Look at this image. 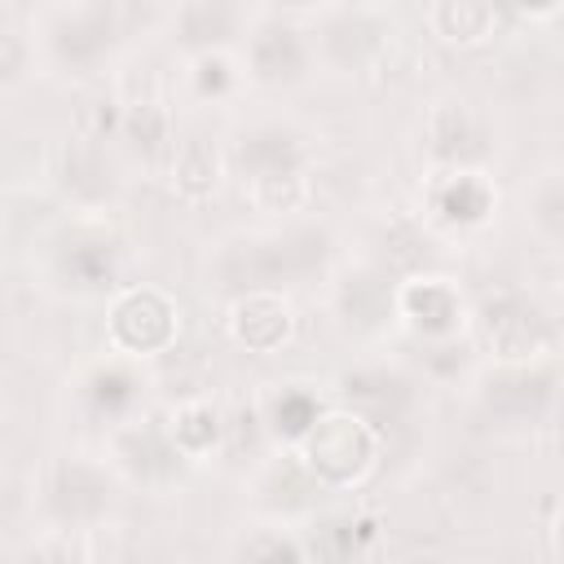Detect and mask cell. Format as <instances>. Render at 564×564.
<instances>
[{
  "label": "cell",
  "mask_w": 564,
  "mask_h": 564,
  "mask_svg": "<svg viewBox=\"0 0 564 564\" xmlns=\"http://www.w3.org/2000/svg\"><path fill=\"white\" fill-rule=\"evenodd\" d=\"M436 150H441V154H458V159H467V154H480L485 145H480V132L467 123V115L445 110L441 123H436Z\"/></svg>",
  "instance_id": "2e32d148"
},
{
  "label": "cell",
  "mask_w": 564,
  "mask_h": 564,
  "mask_svg": "<svg viewBox=\"0 0 564 564\" xmlns=\"http://www.w3.org/2000/svg\"><path fill=\"white\" fill-rule=\"evenodd\" d=\"M66 269H70L79 282L97 286V282H110V273H115V256H110L106 242H75V247L66 251Z\"/></svg>",
  "instance_id": "9a60e30c"
},
{
  "label": "cell",
  "mask_w": 564,
  "mask_h": 564,
  "mask_svg": "<svg viewBox=\"0 0 564 564\" xmlns=\"http://www.w3.org/2000/svg\"><path fill=\"white\" fill-rule=\"evenodd\" d=\"M405 304H410L414 322H419L423 330H432V335L449 330V326H454V317H458V300H454L445 286H436V282L414 286V291L405 295Z\"/></svg>",
  "instance_id": "30bf717a"
},
{
  "label": "cell",
  "mask_w": 564,
  "mask_h": 564,
  "mask_svg": "<svg viewBox=\"0 0 564 564\" xmlns=\"http://www.w3.org/2000/svg\"><path fill=\"white\" fill-rule=\"evenodd\" d=\"M313 423H317V405H313V397H304V392H286V397L278 401V427H282L286 436H304Z\"/></svg>",
  "instance_id": "e0dca14e"
},
{
  "label": "cell",
  "mask_w": 564,
  "mask_h": 564,
  "mask_svg": "<svg viewBox=\"0 0 564 564\" xmlns=\"http://www.w3.org/2000/svg\"><path fill=\"white\" fill-rule=\"evenodd\" d=\"M256 70L264 79H295L304 70V48L291 26H264L256 40Z\"/></svg>",
  "instance_id": "52a82bcc"
},
{
  "label": "cell",
  "mask_w": 564,
  "mask_h": 564,
  "mask_svg": "<svg viewBox=\"0 0 564 564\" xmlns=\"http://www.w3.org/2000/svg\"><path fill=\"white\" fill-rule=\"evenodd\" d=\"M93 401L101 405V410H123L128 401H132V379L123 375V370H106V375H97L93 379Z\"/></svg>",
  "instance_id": "ac0fdd59"
},
{
  "label": "cell",
  "mask_w": 564,
  "mask_h": 564,
  "mask_svg": "<svg viewBox=\"0 0 564 564\" xmlns=\"http://www.w3.org/2000/svg\"><path fill=\"white\" fill-rule=\"evenodd\" d=\"M441 212L449 220H480L489 212V189L471 176H454V185H445L441 194Z\"/></svg>",
  "instance_id": "4fadbf2b"
},
{
  "label": "cell",
  "mask_w": 564,
  "mask_h": 564,
  "mask_svg": "<svg viewBox=\"0 0 564 564\" xmlns=\"http://www.w3.org/2000/svg\"><path fill=\"white\" fill-rule=\"evenodd\" d=\"M115 335H119L123 344H132V348H154V344H163V339L172 335V308H167L159 295L141 291V295H132V300L119 304V313H115Z\"/></svg>",
  "instance_id": "5b68a950"
},
{
  "label": "cell",
  "mask_w": 564,
  "mask_h": 564,
  "mask_svg": "<svg viewBox=\"0 0 564 564\" xmlns=\"http://www.w3.org/2000/svg\"><path fill=\"white\" fill-rule=\"evenodd\" d=\"M489 22V0H441V26L449 40H471Z\"/></svg>",
  "instance_id": "5bb4252c"
},
{
  "label": "cell",
  "mask_w": 564,
  "mask_h": 564,
  "mask_svg": "<svg viewBox=\"0 0 564 564\" xmlns=\"http://www.w3.org/2000/svg\"><path fill=\"white\" fill-rule=\"evenodd\" d=\"M176 436H181L185 445H207V441L216 436V419H212L207 410H194V414H185V423L176 427Z\"/></svg>",
  "instance_id": "d6986e66"
},
{
  "label": "cell",
  "mask_w": 564,
  "mask_h": 564,
  "mask_svg": "<svg viewBox=\"0 0 564 564\" xmlns=\"http://www.w3.org/2000/svg\"><path fill=\"white\" fill-rule=\"evenodd\" d=\"M308 454H313V467L330 480H348L352 471L366 467L370 458V436L361 432V423L352 419H326L317 423L313 441H308Z\"/></svg>",
  "instance_id": "3957f363"
},
{
  "label": "cell",
  "mask_w": 564,
  "mask_h": 564,
  "mask_svg": "<svg viewBox=\"0 0 564 564\" xmlns=\"http://www.w3.org/2000/svg\"><path fill=\"white\" fill-rule=\"evenodd\" d=\"M551 375H502L489 383V405L502 414H533L551 401Z\"/></svg>",
  "instance_id": "ba28073f"
},
{
  "label": "cell",
  "mask_w": 564,
  "mask_h": 564,
  "mask_svg": "<svg viewBox=\"0 0 564 564\" xmlns=\"http://www.w3.org/2000/svg\"><path fill=\"white\" fill-rule=\"evenodd\" d=\"M326 256V238L313 234V229H295L278 242H260V247H247L238 251L229 264H225V278L229 286H256V282H282V278H295V273H308L317 269Z\"/></svg>",
  "instance_id": "6da1fadb"
},
{
  "label": "cell",
  "mask_w": 564,
  "mask_h": 564,
  "mask_svg": "<svg viewBox=\"0 0 564 564\" xmlns=\"http://www.w3.org/2000/svg\"><path fill=\"white\" fill-rule=\"evenodd\" d=\"M106 498H110L106 480L93 467H79V463L75 467H62V476L53 485V507L62 516H97L106 507Z\"/></svg>",
  "instance_id": "8992f818"
},
{
  "label": "cell",
  "mask_w": 564,
  "mask_h": 564,
  "mask_svg": "<svg viewBox=\"0 0 564 564\" xmlns=\"http://www.w3.org/2000/svg\"><path fill=\"white\" fill-rule=\"evenodd\" d=\"M242 167L260 181V185H282V181H295V167H300V145L291 132L282 128H260L242 141Z\"/></svg>",
  "instance_id": "277c9868"
},
{
  "label": "cell",
  "mask_w": 564,
  "mask_h": 564,
  "mask_svg": "<svg viewBox=\"0 0 564 564\" xmlns=\"http://www.w3.org/2000/svg\"><path fill=\"white\" fill-rule=\"evenodd\" d=\"M110 44V18L106 13H84L57 26V53L66 62H93Z\"/></svg>",
  "instance_id": "9c48e42d"
},
{
  "label": "cell",
  "mask_w": 564,
  "mask_h": 564,
  "mask_svg": "<svg viewBox=\"0 0 564 564\" xmlns=\"http://www.w3.org/2000/svg\"><path fill=\"white\" fill-rule=\"evenodd\" d=\"M375 44H379V31H375V22H366V18H339V22L326 31V48H330L339 62H361Z\"/></svg>",
  "instance_id": "7c38bea8"
},
{
  "label": "cell",
  "mask_w": 564,
  "mask_h": 564,
  "mask_svg": "<svg viewBox=\"0 0 564 564\" xmlns=\"http://www.w3.org/2000/svg\"><path fill=\"white\" fill-rule=\"evenodd\" d=\"M181 31H185V44H220L234 31V13H229L225 0H203L185 13Z\"/></svg>",
  "instance_id": "8fae6325"
},
{
  "label": "cell",
  "mask_w": 564,
  "mask_h": 564,
  "mask_svg": "<svg viewBox=\"0 0 564 564\" xmlns=\"http://www.w3.org/2000/svg\"><path fill=\"white\" fill-rule=\"evenodd\" d=\"M520 9H533V13H546V9H555V0H516Z\"/></svg>",
  "instance_id": "ffe728a7"
},
{
  "label": "cell",
  "mask_w": 564,
  "mask_h": 564,
  "mask_svg": "<svg viewBox=\"0 0 564 564\" xmlns=\"http://www.w3.org/2000/svg\"><path fill=\"white\" fill-rule=\"evenodd\" d=\"M485 330H489V344L507 357H529L538 344L551 339V326L538 313V304H529L520 295H502V300L485 304Z\"/></svg>",
  "instance_id": "7a4b0ae2"
}]
</instances>
